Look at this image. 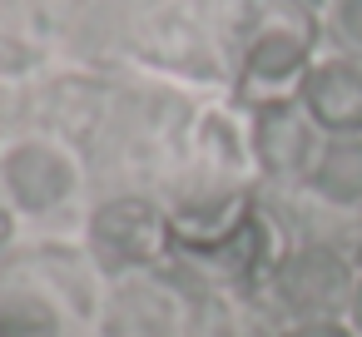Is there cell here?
<instances>
[{"instance_id":"6da1fadb","label":"cell","mask_w":362,"mask_h":337,"mask_svg":"<svg viewBox=\"0 0 362 337\" xmlns=\"http://www.w3.org/2000/svg\"><path fill=\"white\" fill-rule=\"evenodd\" d=\"M352 268L332 248H303L278 268V297L303 322H332L337 307H352Z\"/></svg>"},{"instance_id":"7a4b0ae2","label":"cell","mask_w":362,"mask_h":337,"mask_svg":"<svg viewBox=\"0 0 362 337\" xmlns=\"http://www.w3.org/2000/svg\"><path fill=\"white\" fill-rule=\"evenodd\" d=\"M169 233H174V223H164L159 208H149L144 199H119L95 213V248L115 268L159 263L169 248Z\"/></svg>"},{"instance_id":"3957f363","label":"cell","mask_w":362,"mask_h":337,"mask_svg":"<svg viewBox=\"0 0 362 337\" xmlns=\"http://www.w3.org/2000/svg\"><path fill=\"white\" fill-rule=\"evenodd\" d=\"M253 144H258V159L268 174H303L308 159H313V114L298 110L293 100H268L258 110V124H253Z\"/></svg>"},{"instance_id":"277c9868","label":"cell","mask_w":362,"mask_h":337,"mask_svg":"<svg viewBox=\"0 0 362 337\" xmlns=\"http://www.w3.org/2000/svg\"><path fill=\"white\" fill-rule=\"evenodd\" d=\"M303 110L313 114V124L332 134H357L362 129V70L347 60L317 65L303 80Z\"/></svg>"},{"instance_id":"5b68a950","label":"cell","mask_w":362,"mask_h":337,"mask_svg":"<svg viewBox=\"0 0 362 337\" xmlns=\"http://www.w3.org/2000/svg\"><path fill=\"white\" fill-rule=\"evenodd\" d=\"M6 184H11V194L25 203V208H55L65 194H70V184H75V174H70V164L55 154V149H45V144H25V149H16L11 159H6Z\"/></svg>"},{"instance_id":"8992f818","label":"cell","mask_w":362,"mask_h":337,"mask_svg":"<svg viewBox=\"0 0 362 337\" xmlns=\"http://www.w3.org/2000/svg\"><path fill=\"white\" fill-rule=\"evenodd\" d=\"M308 45H313V35L303 25H273V30H263L253 40V50H248V85L278 90V85L298 80L303 65H308Z\"/></svg>"},{"instance_id":"52a82bcc","label":"cell","mask_w":362,"mask_h":337,"mask_svg":"<svg viewBox=\"0 0 362 337\" xmlns=\"http://www.w3.org/2000/svg\"><path fill=\"white\" fill-rule=\"evenodd\" d=\"M253 218L248 199H214V203H194L174 218V238L189 243L194 253H218L223 243H233L243 233V223Z\"/></svg>"},{"instance_id":"ba28073f","label":"cell","mask_w":362,"mask_h":337,"mask_svg":"<svg viewBox=\"0 0 362 337\" xmlns=\"http://www.w3.org/2000/svg\"><path fill=\"white\" fill-rule=\"evenodd\" d=\"M313 189L332 203H357L362 199V139L342 134L337 144H327L313 164Z\"/></svg>"},{"instance_id":"9c48e42d","label":"cell","mask_w":362,"mask_h":337,"mask_svg":"<svg viewBox=\"0 0 362 337\" xmlns=\"http://www.w3.org/2000/svg\"><path fill=\"white\" fill-rule=\"evenodd\" d=\"M0 337H55V312L35 297H0Z\"/></svg>"},{"instance_id":"30bf717a","label":"cell","mask_w":362,"mask_h":337,"mask_svg":"<svg viewBox=\"0 0 362 337\" xmlns=\"http://www.w3.org/2000/svg\"><path fill=\"white\" fill-rule=\"evenodd\" d=\"M332 35L347 55L362 60V0H337V16H332Z\"/></svg>"},{"instance_id":"8fae6325","label":"cell","mask_w":362,"mask_h":337,"mask_svg":"<svg viewBox=\"0 0 362 337\" xmlns=\"http://www.w3.org/2000/svg\"><path fill=\"white\" fill-rule=\"evenodd\" d=\"M288 337H352V332L337 327V322H303V327H293Z\"/></svg>"},{"instance_id":"7c38bea8","label":"cell","mask_w":362,"mask_h":337,"mask_svg":"<svg viewBox=\"0 0 362 337\" xmlns=\"http://www.w3.org/2000/svg\"><path fill=\"white\" fill-rule=\"evenodd\" d=\"M352 327H357V337H362V283H357V292H352Z\"/></svg>"},{"instance_id":"4fadbf2b","label":"cell","mask_w":362,"mask_h":337,"mask_svg":"<svg viewBox=\"0 0 362 337\" xmlns=\"http://www.w3.org/2000/svg\"><path fill=\"white\" fill-rule=\"evenodd\" d=\"M6 233H11V223H6V213H0V243H6Z\"/></svg>"},{"instance_id":"5bb4252c","label":"cell","mask_w":362,"mask_h":337,"mask_svg":"<svg viewBox=\"0 0 362 337\" xmlns=\"http://www.w3.org/2000/svg\"><path fill=\"white\" fill-rule=\"evenodd\" d=\"M357 268H362V248H357Z\"/></svg>"}]
</instances>
